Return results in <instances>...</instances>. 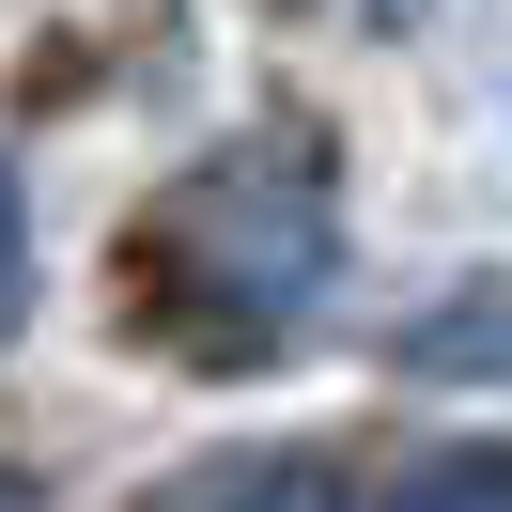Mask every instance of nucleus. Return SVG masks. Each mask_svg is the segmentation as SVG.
Here are the masks:
<instances>
[{"mask_svg": "<svg viewBox=\"0 0 512 512\" xmlns=\"http://www.w3.org/2000/svg\"><path fill=\"white\" fill-rule=\"evenodd\" d=\"M342 280V218H326V171L311 156H218L171 187L156 218V295L202 357H264L326 311Z\"/></svg>", "mask_w": 512, "mask_h": 512, "instance_id": "obj_1", "label": "nucleus"}, {"mask_svg": "<svg viewBox=\"0 0 512 512\" xmlns=\"http://www.w3.org/2000/svg\"><path fill=\"white\" fill-rule=\"evenodd\" d=\"M404 357L419 388H512V264H481V280H450L435 311H404Z\"/></svg>", "mask_w": 512, "mask_h": 512, "instance_id": "obj_2", "label": "nucleus"}, {"mask_svg": "<svg viewBox=\"0 0 512 512\" xmlns=\"http://www.w3.org/2000/svg\"><path fill=\"white\" fill-rule=\"evenodd\" d=\"M156 512H357V481L326 466V450H233V466L171 481Z\"/></svg>", "mask_w": 512, "mask_h": 512, "instance_id": "obj_3", "label": "nucleus"}, {"mask_svg": "<svg viewBox=\"0 0 512 512\" xmlns=\"http://www.w3.org/2000/svg\"><path fill=\"white\" fill-rule=\"evenodd\" d=\"M388 512H512V450L497 435H481V450H435V466L388 481Z\"/></svg>", "mask_w": 512, "mask_h": 512, "instance_id": "obj_4", "label": "nucleus"}, {"mask_svg": "<svg viewBox=\"0 0 512 512\" xmlns=\"http://www.w3.org/2000/svg\"><path fill=\"white\" fill-rule=\"evenodd\" d=\"M32 326V187H16V156H0V342Z\"/></svg>", "mask_w": 512, "mask_h": 512, "instance_id": "obj_5", "label": "nucleus"}, {"mask_svg": "<svg viewBox=\"0 0 512 512\" xmlns=\"http://www.w3.org/2000/svg\"><path fill=\"white\" fill-rule=\"evenodd\" d=\"M0 512H32V481H16V466H0Z\"/></svg>", "mask_w": 512, "mask_h": 512, "instance_id": "obj_6", "label": "nucleus"}, {"mask_svg": "<svg viewBox=\"0 0 512 512\" xmlns=\"http://www.w3.org/2000/svg\"><path fill=\"white\" fill-rule=\"evenodd\" d=\"M373 16H419V0H373Z\"/></svg>", "mask_w": 512, "mask_h": 512, "instance_id": "obj_7", "label": "nucleus"}]
</instances>
